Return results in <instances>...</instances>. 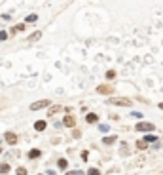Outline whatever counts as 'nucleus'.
Wrapping results in <instances>:
<instances>
[{
    "label": "nucleus",
    "instance_id": "1",
    "mask_svg": "<svg viewBox=\"0 0 163 175\" xmlns=\"http://www.w3.org/2000/svg\"><path fill=\"white\" fill-rule=\"evenodd\" d=\"M110 103H112V105H116V107H131V99H129V97H112V99H110Z\"/></svg>",
    "mask_w": 163,
    "mask_h": 175
},
{
    "label": "nucleus",
    "instance_id": "2",
    "mask_svg": "<svg viewBox=\"0 0 163 175\" xmlns=\"http://www.w3.org/2000/svg\"><path fill=\"white\" fill-rule=\"evenodd\" d=\"M135 131H156V126L152 122H139L135 126Z\"/></svg>",
    "mask_w": 163,
    "mask_h": 175
},
{
    "label": "nucleus",
    "instance_id": "3",
    "mask_svg": "<svg viewBox=\"0 0 163 175\" xmlns=\"http://www.w3.org/2000/svg\"><path fill=\"white\" fill-rule=\"evenodd\" d=\"M46 107H50V101L48 99H42V101H36L31 105V111H40V109H46Z\"/></svg>",
    "mask_w": 163,
    "mask_h": 175
},
{
    "label": "nucleus",
    "instance_id": "4",
    "mask_svg": "<svg viewBox=\"0 0 163 175\" xmlns=\"http://www.w3.org/2000/svg\"><path fill=\"white\" fill-rule=\"evenodd\" d=\"M97 93H104V95H110V93H114V86L103 84V86H99V88H97Z\"/></svg>",
    "mask_w": 163,
    "mask_h": 175
},
{
    "label": "nucleus",
    "instance_id": "5",
    "mask_svg": "<svg viewBox=\"0 0 163 175\" xmlns=\"http://www.w3.org/2000/svg\"><path fill=\"white\" fill-rule=\"evenodd\" d=\"M63 126H67V128H74V126H76V116L67 114V116H65V120H63Z\"/></svg>",
    "mask_w": 163,
    "mask_h": 175
},
{
    "label": "nucleus",
    "instance_id": "6",
    "mask_svg": "<svg viewBox=\"0 0 163 175\" xmlns=\"http://www.w3.org/2000/svg\"><path fill=\"white\" fill-rule=\"evenodd\" d=\"M4 137H6V143H10V145H15V143H17V135H15L14 131H6Z\"/></svg>",
    "mask_w": 163,
    "mask_h": 175
},
{
    "label": "nucleus",
    "instance_id": "7",
    "mask_svg": "<svg viewBox=\"0 0 163 175\" xmlns=\"http://www.w3.org/2000/svg\"><path fill=\"white\" fill-rule=\"evenodd\" d=\"M63 111V107L61 105H53V107H50V111H48V116H55L57 112H61Z\"/></svg>",
    "mask_w": 163,
    "mask_h": 175
},
{
    "label": "nucleus",
    "instance_id": "8",
    "mask_svg": "<svg viewBox=\"0 0 163 175\" xmlns=\"http://www.w3.org/2000/svg\"><path fill=\"white\" fill-rule=\"evenodd\" d=\"M97 120H99V116H97L95 112H89V114L86 116V122H87V124H95Z\"/></svg>",
    "mask_w": 163,
    "mask_h": 175
},
{
    "label": "nucleus",
    "instance_id": "9",
    "mask_svg": "<svg viewBox=\"0 0 163 175\" xmlns=\"http://www.w3.org/2000/svg\"><path fill=\"white\" fill-rule=\"evenodd\" d=\"M116 141H118V137H116V135H108V137H103V143H104V145H114Z\"/></svg>",
    "mask_w": 163,
    "mask_h": 175
},
{
    "label": "nucleus",
    "instance_id": "10",
    "mask_svg": "<svg viewBox=\"0 0 163 175\" xmlns=\"http://www.w3.org/2000/svg\"><path fill=\"white\" fill-rule=\"evenodd\" d=\"M46 128H48V124H46L44 120H38L36 124H34V129H36V131H44Z\"/></svg>",
    "mask_w": 163,
    "mask_h": 175
},
{
    "label": "nucleus",
    "instance_id": "11",
    "mask_svg": "<svg viewBox=\"0 0 163 175\" xmlns=\"http://www.w3.org/2000/svg\"><path fill=\"white\" fill-rule=\"evenodd\" d=\"M40 38H42V32L36 31V32H32L31 36H29V40H31V42H36V40H40Z\"/></svg>",
    "mask_w": 163,
    "mask_h": 175
},
{
    "label": "nucleus",
    "instance_id": "12",
    "mask_svg": "<svg viewBox=\"0 0 163 175\" xmlns=\"http://www.w3.org/2000/svg\"><path fill=\"white\" fill-rule=\"evenodd\" d=\"M142 141H144L146 145H150V143H156V141H158V137H156V135H146Z\"/></svg>",
    "mask_w": 163,
    "mask_h": 175
},
{
    "label": "nucleus",
    "instance_id": "13",
    "mask_svg": "<svg viewBox=\"0 0 163 175\" xmlns=\"http://www.w3.org/2000/svg\"><path fill=\"white\" fill-rule=\"evenodd\" d=\"M57 166H59V170H67V166H68L67 158H59V162H57Z\"/></svg>",
    "mask_w": 163,
    "mask_h": 175
},
{
    "label": "nucleus",
    "instance_id": "14",
    "mask_svg": "<svg viewBox=\"0 0 163 175\" xmlns=\"http://www.w3.org/2000/svg\"><path fill=\"white\" fill-rule=\"evenodd\" d=\"M40 154H42V152L38 150V148H32V150L29 152V158H32V160H34V158H38V156H40Z\"/></svg>",
    "mask_w": 163,
    "mask_h": 175
},
{
    "label": "nucleus",
    "instance_id": "15",
    "mask_svg": "<svg viewBox=\"0 0 163 175\" xmlns=\"http://www.w3.org/2000/svg\"><path fill=\"white\" fill-rule=\"evenodd\" d=\"M137 148H139V150H144V148H148V145L141 139V141H137Z\"/></svg>",
    "mask_w": 163,
    "mask_h": 175
},
{
    "label": "nucleus",
    "instance_id": "16",
    "mask_svg": "<svg viewBox=\"0 0 163 175\" xmlns=\"http://www.w3.org/2000/svg\"><path fill=\"white\" fill-rule=\"evenodd\" d=\"M10 171V164H0V173L4 175V173H8Z\"/></svg>",
    "mask_w": 163,
    "mask_h": 175
},
{
    "label": "nucleus",
    "instance_id": "17",
    "mask_svg": "<svg viewBox=\"0 0 163 175\" xmlns=\"http://www.w3.org/2000/svg\"><path fill=\"white\" fill-rule=\"evenodd\" d=\"M99 131L106 133V131H110V126H108V124H99Z\"/></svg>",
    "mask_w": 163,
    "mask_h": 175
},
{
    "label": "nucleus",
    "instance_id": "18",
    "mask_svg": "<svg viewBox=\"0 0 163 175\" xmlns=\"http://www.w3.org/2000/svg\"><path fill=\"white\" fill-rule=\"evenodd\" d=\"M36 19H38V15H36V14H31V15H27V23H34Z\"/></svg>",
    "mask_w": 163,
    "mask_h": 175
},
{
    "label": "nucleus",
    "instance_id": "19",
    "mask_svg": "<svg viewBox=\"0 0 163 175\" xmlns=\"http://www.w3.org/2000/svg\"><path fill=\"white\" fill-rule=\"evenodd\" d=\"M86 175H101V171L97 170V167H91V170H87Z\"/></svg>",
    "mask_w": 163,
    "mask_h": 175
},
{
    "label": "nucleus",
    "instance_id": "20",
    "mask_svg": "<svg viewBox=\"0 0 163 175\" xmlns=\"http://www.w3.org/2000/svg\"><path fill=\"white\" fill-rule=\"evenodd\" d=\"M65 175H86L84 171H80V170H74V171H67Z\"/></svg>",
    "mask_w": 163,
    "mask_h": 175
},
{
    "label": "nucleus",
    "instance_id": "21",
    "mask_svg": "<svg viewBox=\"0 0 163 175\" xmlns=\"http://www.w3.org/2000/svg\"><path fill=\"white\" fill-rule=\"evenodd\" d=\"M15 175H27V170H25V167H17V170H15Z\"/></svg>",
    "mask_w": 163,
    "mask_h": 175
},
{
    "label": "nucleus",
    "instance_id": "22",
    "mask_svg": "<svg viewBox=\"0 0 163 175\" xmlns=\"http://www.w3.org/2000/svg\"><path fill=\"white\" fill-rule=\"evenodd\" d=\"M114 76H116V72H114V70H108V72H106V78H108V80H112Z\"/></svg>",
    "mask_w": 163,
    "mask_h": 175
},
{
    "label": "nucleus",
    "instance_id": "23",
    "mask_svg": "<svg viewBox=\"0 0 163 175\" xmlns=\"http://www.w3.org/2000/svg\"><path fill=\"white\" fill-rule=\"evenodd\" d=\"M72 137H74V139H80V137H82V133L78 131V129H74V131H72Z\"/></svg>",
    "mask_w": 163,
    "mask_h": 175
},
{
    "label": "nucleus",
    "instance_id": "24",
    "mask_svg": "<svg viewBox=\"0 0 163 175\" xmlns=\"http://www.w3.org/2000/svg\"><path fill=\"white\" fill-rule=\"evenodd\" d=\"M8 38V32L6 31H0V40H6Z\"/></svg>",
    "mask_w": 163,
    "mask_h": 175
},
{
    "label": "nucleus",
    "instance_id": "25",
    "mask_svg": "<svg viewBox=\"0 0 163 175\" xmlns=\"http://www.w3.org/2000/svg\"><path fill=\"white\" fill-rule=\"evenodd\" d=\"M131 116H135V118H142V114H141V112H137V111H135V112H133V114H131Z\"/></svg>",
    "mask_w": 163,
    "mask_h": 175
},
{
    "label": "nucleus",
    "instance_id": "26",
    "mask_svg": "<svg viewBox=\"0 0 163 175\" xmlns=\"http://www.w3.org/2000/svg\"><path fill=\"white\" fill-rule=\"evenodd\" d=\"M159 109H163V103H159Z\"/></svg>",
    "mask_w": 163,
    "mask_h": 175
},
{
    "label": "nucleus",
    "instance_id": "27",
    "mask_svg": "<svg viewBox=\"0 0 163 175\" xmlns=\"http://www.w3.org/2000/svg\"><path fill=\"white\" fill-rule=\"evenodd\" d=\"M0 152H2V148H0Z\"/></svg>",
    "mask_w": 163,
    "mask_h": 175
}]
</instances>
